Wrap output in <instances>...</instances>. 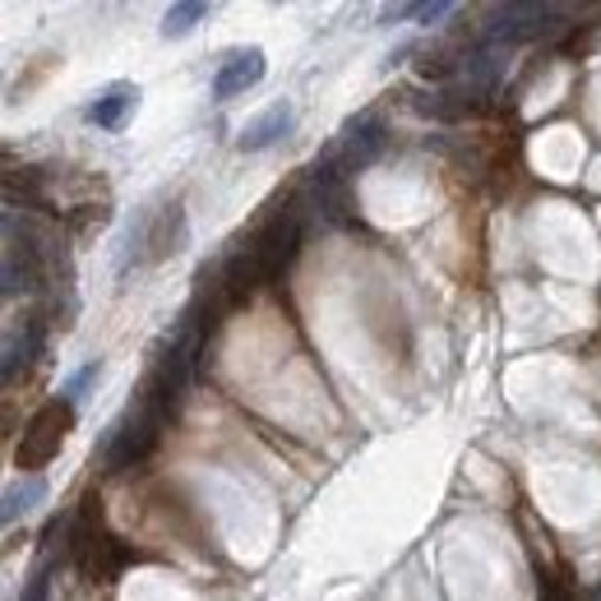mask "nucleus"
Listing matches in <instances>:
<instances>
[{
    "instance_id": "3",
    "label": "nucleus",
    "mask_w": 601,
    "mask_h": 601,
    "mask_svg": "<svg viewBox=\"0 0 601 601\" xmlns=\"http://www.w3.org/2000/svg\"><path fill=\"white\" fill-rule=\"evenodd\" d=\"M70 426H75V403H65V398L42 403L29 416L24 439H19V449H14V463L24 467L29 477H37V467H47L60 454V444H65V435H70Z\"/></svg>"
},
{
    "instance_id": "5",
    "label": "nucleus",
    "mask_w": 601,
    "mask_h": 601,
    "mask_svg": "<svg viewBox=\"0 0 601 601\" xmlns=\"http://www.w3.org/2000/svg\"><path fill=\"white\" fill-rule=\"evenodd\" d=\"M292 121H297V107L292 102H274V107H264L259 116L241 130V140H236V148L241 153H264V148H274L287 130H292Z\"/></svg>"
},
{
    "instance_id": "4",
    "label": "nucleus",
    "mask_w": 601,
    "mask_h": 601,
    "mask_svg": "<svg viewBox=\"0 0 601 601\" xmlns=\"http://www.w3.org/2000/svg\"><path fill=\"white\" fill-rule=\"evenodd\" d=\"M264 79V52L259 47H241L232 52L227 60L218 65V75H213V98H236V93H246V88H255Z\"/></svg>"
},
{
    "instance_id": "6",
    "label": "nucleus",
    "mask_w": 601,
    "mask_h": 601,
    "mask_svg": "<svg viewBox=\"0 0 601 601\" xmlns=\"http://www.w3.org/2000/svg\"><path fill=\"white\" fill-rule=\"evenodd\" d=\"M181 241H186V209L181 204H171L163 213H153L148 222V232H144V259H167L181 251Z\"/></svg>"
},
{
    "instance_id": "13",
    "label": "nucleus",
    "mask_w": 601,
    "mask_h": 601,
    "mask_svg": "<svg viewBox=\"0 0 601 601\" xmlns=\"http://www.w3.org/2000/svg\"><path fill=\"white\" fill-rule=\"evenodd\" d=\"M42 597H47V574H37V578H33V583H29V597H24V601H42Z\"/></svg>"
},
{
    "instance_id": "11",
    "label": "nucleus",
    "mask_w": 601,
    "mask_h": 601,
    "mask_svg": "<svg viewBox=\"0 0 601 601\" xmlns=\"http://www.w3.org/2000/svg\"><path fill=\"white\" fill-rule=\"evenodd\" d=\"M93 380H98V361H88L84 370H75V375H70V385L60 389V398H65V403H79V398H84V389L93 385Z\"/></svg>"
},
{
    "instance_id": "12",
    "label": "nucleus",
    "mask_w": 601,
    "mask_h": 601,
    "mask_svg": "<svg viewBox=\"0 0 601 601\" xmlns=\"http://www.w3.org/2000/svg\"><path fill=\"white\" fill-rule=\"evenodd\" d=\"M542 601H578L569 588H555V578H546V597Z\"/></svg>"
},
{
    "instance_id": "8",
    "label": "nucleus",
    "mask_w": 601,
    "mask_h": 601,
    "mask_svg": "<svg viewBox=\"0 0 601 601\" xmlns=\"http://www.w3.org/2000/svg\"><path fill=\"white\" fill-rule=\"evenodd\" d=\"M42 500H47V481H42V477H19V481L5 486V509H0V514H5V523H14L19 514H33Z\"/></svg>"
},
{
    "instance_id": "7",
    "label": "nucleus",
    "mask_w": 601,
    "mask_h": 601,
    "mask_svg": "<svg viewBox=\"0 0 601 601\" xmlns=\"http://www.w3.org/2000/svg\"><path fill=\"white\" fill-rule=\"evenodd\" d=\"M135 107H140V88L135 84H111L107 93L88 107V121H93L98 130H121Z\"/></svg>"
},
{
    "instance_id": "10",
    "label": "nucleus",
    "mask_w": 601,
    "mask_h": 601,
    "mask_svg": "<svg viewBox=\"0 0 601 601\" xmlns=\"http://www.w3.org/2000/svg\"><path fill=\"white\" fill-rule=\"evenodd\" d=\"M37 343H42V324L33 320V333L24 338V356H29V352H37ZM14 370H19V329L10 333V343H5V375H14Z\"/></svg>"
},
{
    "instance_id": "9",
    "label": "nucleus",
    "mask_w": 601,
    "mask_h": 601,
    "mask_svg": "<svg viewBox=\"0 0 601 601\" xmlns=\"http://www.w3.org/2000/svg\"><path fill=\"white\" fill-rule=\"evenodd\" d=\"M199 19H209V5H199V0H190V5H171L167 19H163V37H186V33H194Z\"/></svg>"
},
{
    "instance_id": "2",
    "label": "nucleus",
    "mask_w": 601,
    "mask_h": 601,
    "mask_svg": "<svg viewBox=\"0 0 601 601\" xmlns=\"http://www.w3.org/2000/svg\"><path fill=\"white\" fill-rule=\"evenodd\" d=\"M163 421H167V412L153 403V398H135L116 421H111V431H107V444H102V458H107V467H135V463H144L148 458V449L158 444V435H163Z\"/></svg>"
},
{
    "instance_id": "1",
    "label": "nucleus",
    "mask_w": 601,
    "mask_h": 601,
    "mask_svg": "<svg viewBox=\"0 0 601 601\" xmlns=\"http://www.w3.org/2000/svg\"><path fill=\"white\" fill-rule=\"evenodd\" d=\"M301 236H305V213L297 204H282V209L269 213V222H264L251 241H241V251L251 255L259 282H274L287 264L297 259Z\"/></svg>"
}]
</instances>
